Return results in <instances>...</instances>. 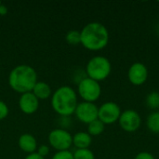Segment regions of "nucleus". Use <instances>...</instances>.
<instances>
[{
    "mask_svg": "<svg viewBox=\"0 0 159 159\" xmlns=\"http://www.w3.org/2000/svg\"><path fill=\"white\" fill-rule=\"evenodd\" d=\"M81 45L91 51L103 49L109 43V31L101 22L91 21L80 31Z\"/></svg>",
    "mask_w": 159,
    "mask_h": 159,
    "instance_id": "1",
    "label": "nucleus"
},
{
    "mask_svg": "<svg viewBox=\"0 0 159 159\" xmlns=\"http://www.w3.org/2000/svg\"><path fill=\"white\" fill-rule=\"evenodd\" d=\"M36 83V71L27 64H20L14 67L8 75L9 87L20 94L32 92Z\"/></svg>",
    "mask_w": 159,
    "mask_h": 159,
    "instance_id": "2",
    "label": "nucleus"
},
{
    "mask_svg": "<svg viewBox=\"0 0 159 159\" xmlns=\"http://www.w3.org/2000/svg\"><path fill=\"white\" fill-rule=\"evenodd\" d=\"M77 104L76 92L69 86H62L57 89L51 97L53 110L62 116H69L75 114Z\"/></svg>",
    "mask_w": 159,
    "mask_h": 159,
    "instance_id": "3",
    "label": "nucleus"
},
{
    "mask_svg": "<svg viewBox=\"0 0 159 159\" xmlns=\"http://www.w3.org/2000/svg\"><path fill=\"white\" fill-rule=\"evenodd\" d=\"M111 61L108 58L102 55L92 57L86 65L87 76L97 82L105 80L111 75Z\"/></svg>",
    "mask_w": 159,
    "mask_h": 159,
    "instance_id": "4",
    "label": "nucleus"
},
{
    "mask_svg": "<svg viewBox=\"0 0 159 159\" xmlns=\"http://www.w3.org/2000/svg\"><path fill=\"white\" fill-rule=\"evenodd\" d=\"M77 91L84 102L94 103L101 97L102 87L100 82H97L86 76L79 81L77 86Z\"/></svg>",
    "mask_w": 159,
    "mask_h": 159,
    "instance_id": "5",
    "label": "nucleus"
},
{
    "mask_svg": "<svg viewBox=\"0 0 159 159\" xmlns=\"http://www.w3.org/2000/svg\"><path fill=\"white\" fill-rule=\"evenodd\" d=\"M48 143L58 152L68 151L73 145V136L65 129H55L48 134Z\"/></svg>",
    "mask_w": 159,
    "mask_h": 159,
    "instance_id": "6",
    "label": "nucleus"
},
{
    "mask_svg": "<svg viewBox=\"0 0 159 159\" xmlns=\"http://www.w3.org/2000/svg\"><path fill=\"white\" fill-rule=\"evenodd\" d=\"M122 111L120 106L115 102H103L98 111V119L101 120L104 125H112L118 122Z\"/></svg>",
    "mask_w": 159,
    "mask_h": 159,
    "instance_id": "7",
    "label": "nucleus"
},
{
    "mask_svg": "<svg viewBox=\"0 0 159 159\" xmlns=\"http://www.w3.org/2000/svg\"><path fill=\"white\" fill-rule=\"evenodd\" d=\"M120 128L126 132H135L142 125V117L140 114L132 109L125 110L121 113L118 119Z\"/></svg>",
    "mask_w": 159,
    "mask_h": 159,
    "instance_id": "8",
    "label": "nucleus"
},
{
    "mask_svg": "<svg viewBox=\"0 0 159 159\" xmlns=\"http://www.w3.org/2000/svg\"><path fill=\"white\" fill-rule=\"evenodd\" d=\"M99 107L93 102H79L75 111V115L77 119L85 124H89L98 119Z\"/></svg>",
    "mask_w": 159,
    "mask_h": 159,
    "instance_id": "9",
    "label": "nucleus"
},
{
    "mask_svg": "<svg viewBox=\"0 0 159 159\" xmlns=\"http://www.w3.org/2000/svg\"><path fill=\"white\" fill-rule=\"evenodd\" d=\"M149 72L147 66L140 61L132 63L128 70V78L130 84L134 86H142L146 83Z\"/></svg>",
    "mask_w": 159,
    "mask_h": 159,
    "instance_id": "10",
    "label": "nucleus"
},
{
    "mask_svg": "<svg viewBox=\"0 0 159 159\" xmlns=\"http://www.w3.org/2000/svg\"><path fill=\"white\" fill-rule=\"evenodd\" d=\"M19 107L22 113L26 115H33L39 108V100L33 92L23 93L19 99Z\"/></svg>",
    "mask_w": 159,
    "mask_h": 159,
    "instance_id": "11",
    "label": "nucleus"
},
{
    "mask_svg": "<svg viewBox=\"0 0 159 159\" xmlns=\"http://www.w3.org/2000/svg\"><path fill=\"white\" fill-rule=\"evenodd\" d=\"M18 144L20 149L27 154L35 153V151L37 150L36 139L30 133H24L20 135L18 141Z\"/></svg>",
    "mask_w": 159,
    "mask_h": 159,
    "instance_id": "12",
    "label": "nucleus"
},
{
    "mask_svg": "<svg viewBox=\"0 0 159 159\" xmlns=\"http://www.w3.org/2000/svg\"><path fill=\"white\" fill-rule=\"evenodd\" d=\"M92 137L85 131H79L73 136V144L77 149H89L91 145Z\"/></svg>",
    "mask_w": 159,
    "mask_h": 159,
    "instance_id": "13",
    "label": "nucleus"
},
{
    "mask_svg": "<svg viewBox=\"0 0 159 159\" xmlns=\"http://www.w3.org/2000/svg\"><path fill=\"white\" fill-rule=\"evenodd\" d=\"M32 92L38 100H47L51 96V89L46 82H38L34 87Z\"/></svg>",
    "mask_w": 159,
    "mask_h": 159,
    "instance_id": "14",
    "label": "nucleus"
},
{
    "mask_svg": "<svg viewBox=\"0 0 159 159\" xmlns=\"http://www.w3.org/2000/svg\"><path fill=\"white\" fill-rule=\"evenodd\" d=\"M146 127L150 132L159 134V111H154L147 116Z\"/></svg>",
    "mask_w": 159,
    "mask_h": 159,
    "instance_id": "15",
    "label": "nucleus"
},
{
    "mask_svg": "<svg viewBox=\"0 0 159 159\" xmlns=\"http://www.w3.org/2000/svg\"><path fill=\"white\" fill-rule=\"evenodd\" d=\"M104 129H105V125L101 120L96 119L88 125V131L87 132L91 137L92 136H99L104 131Z\"/></svg>",
    "mask_w": 159,
    "mask_h": 159,
    "instance_id": "16",
    "label": "nucleus"
},
{
    "mask_svg": "<svg viewBox=\"0 0 159 159\" xmlns=\"http://www.w3.org/2000/svg\"><path fill=\"white\" fill-rule=\"evenodd\" d=\"M145 105L154 111H157L159 109V92L158 91H151L147 94L145 98Z\"/></svg>",
    "mask_w": 159,
    "mask_h": 159,
    "instance_id": "17",
    "label": "nucleus"
},
{
    "mask_svg": "<svg viewBox=\"0 0 159 159\" xmlns=\"http://www.w3.org/2000/svg\"><path fill=\"white\" fill-rule=\"evenodd\" d=\"M65 40L69 45L77 46L81 44V34L80 31L77 30H71L65 35Z\"/></svg>",
    "mask_w": 159,
    "mask_h": 159,
    "instance_id": "18",
    "label": "nucleus"
},
{
    "mask_svg": "<svg viewBox=\"0 0 159 159\" xmlns=\"http://www.w3.org/2000/svg\"><path fill=\"white\" fill-rule=\"evenodd\" d=\"M74 159H95V156L89 149H77L74 153Z\"/></svg>",
    "mask_w": 159,
    "mask_h": 159,
    "instance_id": "19",
    "label": "nucleus"
},
{
    "mask_svg": "<svg viewBox=\"0 0 159 159\" xmlns=\"http://www.w3.org/2000/svg\"><path fill=\"white\" fill-rule=\"evenodd\" d=\"M52 159H74V154L72 152L68 151H60L57 152L53 157Z\"/></svg>",
    "mask_w": 159,
    "mask_h": 159,
    "instance_id": "20",
    "label": "nucleus"
},
{
    "mask_svg": "<svg viewBox=\"0 0 159 159\" xmlns=\"http://www.w3.org/2000/svg\"><path fill=\"white\" fill-rule=\"evenodd\" d=\"M9 113V109L7 105L6 102H4L3 101H0V121L5 119Z\"/></svg>",
    "mask_w": 159,
    "mask_h": 159,
    "instance_id": "21",
    "label": "nucleus"
},
{
    "mask_svg": "<svg viewBox=\"0 0 159 159\" xmlns=\"http://www.w3.org/2000/svg\"><path fill=\"white\" fill-rule=\"evenodd\" d=\"M39 156H41L42 157L45 158V157H47L48 154H49V147L43 144V145H40L38 148H37V152H36Z\"/></svg>",
    "mask_w": 159,
    "mask_h": 159,
    "instance_id": "22",
    "label": "nucleus"
},
{
    "mask_svg": "<svg viewBox=\"0 0 159 159\" xmlns=\"http://www.w3.org/2000/svg\"><path fill=\"white\" fill-rule=\"evenodd\" d=\"M134 159H156L154 155L149 152H140L135 156Z\"/></svg>",
    "mask_w": 159,
    "mask_h": 159,
    "instance_id": "23",
    "label": "nucleus"
},
{
    "mask_svg": "<svg viewBox=\"0 0 159 159\" xmlns=\"http://www.w3.org/2000/svg\"><path fill=\"white\" fill-rule=\"evenodd\" d=\"M25 159H45L44 157H42L41 156H39L36 152L35 153H33V154H29Z\"/></svg>",
    "mask_w": 159,
    "mask_h": 159,
    "instance_id": "24",
    "label": "nucleus"
},
{
    "mask_svg": "<svg viewBox=\"0 0 159 159\" xmlns=\"http://www.w3.org/2000/svg\"><path fill=\"white\" fill-rule=\"evenodd\" d=\"M7 13V7L5 5L1 4V6H0V15L4 16V15H6Z\"/></svg>",
    "mask_w": 159,
    "mask_h": 159,
    "instance_id": "25",
    "label": "nucleus"
},
{
    "mask_svg": "<svg viewBox=\"0 0 159 159\" xmlns=\"http://www.w3.org/2000/svg\"><path fill=\"white\" fill-rule=\"evenodd\" d=\"M1 4H2V3H1V2H0V6H1Z\"/></svg>",
    "mask_w": 159,
    "mask_h": 159,
    "instance_id": "26",
    "label": "nucleus"
},
{
    "mask_svg": "<svg viewBox=\"0 0 159 159\" xmlns=\"http://www.w3.org/2000/svg\"><path fill=\"white\" fill-rule=\"evenodd\" d=\"M158 3H159V1H158Z\"/></svg>",
    "mask_w": 159,
    "mask_h": 159,
    "instance_id": "27",
    "label": "nucleus"
}]
</instances>
